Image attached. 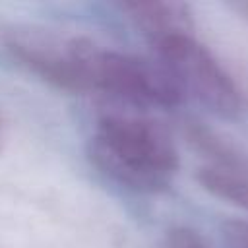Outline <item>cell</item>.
Segmentation results:
<instances>
[{
  "instance_id": "cell-4",
  "label": "cell",
  "mask_w": 248,
  "mask_h": 248,
  "mask_svg": "<svg viewBox=\"0 0 248 248\" xmlns=\"http://www.w3.org/2000/svg\"><path fill=\"white\" fill-rule=\"evenodd\" d=\"M107 103L147 112L174 108L184 95L174 78L157 58L105 48L99 64L97 89Z\"/></svg>"
},
{
  "instance_id": "cell-1",
  "label": "cell",
  "mask_w": 248,
  "mask_h": 248,
  "mask_svg": "<svg viewBox=\"0 0 248 248\" xmlns=\"http://www.w3.org/2000/svg\"><path fill=\"white\" fill-rule=\"evenodd\" d=\"M87 155L107 178L140 194L167 190L178 170L170 132L147 112L110 103L97 118Z\"/></svg>"
},
{
  "instance_id": "cell-3",
  "label": "cell",
  "mask_w": 248,
  "mask_h": 248,
  "mask_svg": "<svg viewBox=\"0 0 248 248\" xmlns=\"http://www.w3.org/2000/svg\"><path fill=\"white\" fill-rule=\"evenodd\" d=\"M153 48L184 97H194L200 105L225 118L238 114L242 101L234 81L194 35L169 37L155 43Z\"/></svg>"
},
{
  "instance_id": "cell-5",
  "label": "cell",
  "mask_w": 248,
  "mask_h": 248,
  "mask_svg": "<svg viewBox=\"0 0 248 248\" xmlns=\"http://www.w3.org/2000/svg\"><path fill=\"white\" fill-rule=\"evenodd\" d=\"M120 10L128 14L134 25L149 39L151 45L176 35H192L190 6L176 0L122 2Z\"/></svg>"
},
{
  "instance_id": "cell-8",
  "label": "cell",
  "mask_w": 248,
  "mask_h": 248,
  "mask_svg": "<svg viewBox=\"0 0 248 248\" xmlns=\"http://www.w3.org/2000/svg\"><path fill=\"white\" fill-rule=\"evenodd\" d=\"M161 248H205V244L196 231L188 227H176L165 234Z\"/></svg>"
},
{
  "instance_id": "cell-2",
  "label": "cell",
  "mask_w": 248,
  "mask_h": 248,
  "mask_svg": "<svg viewBox=\"0 0 248 248\" xmlns=\"http://www.w3.org/2000/svg\"><path fill=\"white\" fill-rule=\"evenodd\" d=\"M10 54L43 81L70 91L93 93L105 46L93 39L46 27H16L6 35Z\"/></svg>"
},
{
  "instance_id": "cell-7",
  "label": "cell",
  "mask_w": 248,
  "mask_h": 248,
  "mask_svg": "<svg viewBox=\"0 0 248 248\" xmlns=\"http://www.w3.org/2000/svg\"><path fill=\"white\" fill-rule=\"evenodd\" d=\"M184 134H186L188 141L194 145V149H198L211 161L209 165L248 172V161L242 155H238L225 140L215 136L211 130H207L200 122H186Z\"/></svg>"
},
{
  "instance_id": "cell-6",
  "label": "cell",
  "mask_w": 248,
  "mask_h": 248,
  "mask_svg": "<svg viewBox=\"0 0 248 248\" xmlns=\"http://www.w3.org/2000/svg\"><path fill=\"white\" fill-rule=\"evenodd\" d=\"M200 186L211 196L248 211V172L205 165L196 174Z\"/></svg>"
},
{
  "instance_id": "cell-11",
  "label": "cell",
  "mask_w": 248,
  "mask_h": 248,
  "mask_svg": "<svg viewBox=\"0 0 248 248\" xmlns=\"http://www.w3.org/2000/svg\"><path fill=\"white\" fill-rule=\"evenodd\" d=\"M236 8H238V12H242V14H246V17H248V2H242V4H236Z\"/></svg>"
},
{
  "instance_id": "cell-9",
  "label": "cell",
  "mask_w": 248,
  "mask_h": 248,
  "mask_svg": "<svg viewBox=\"0 0 248 248\" xmlns=\"http://www.w3.org/2000/svg\"><path fill=\"white\" fill-rule=\"evenodd\" d=\"M225 248H248V221H227L223 225Z\"/></svg>"
},
{
  "instance_id": "cell-10",
  "label": "cell",
  "mask_w": 248,
  "mask_h": 248,
  "mask_svg": "<svg viewBox=\"0 0 248 248\" xmlns=\"http://www.w3.org/2000/svg\"><path fill=\"white\" fill-rule=\"evenodd\" d=\"M6 138H8V122H6V116H4V112L0 108V151H2V147L6 143Z\"/></svg>"
}]
</instances>
